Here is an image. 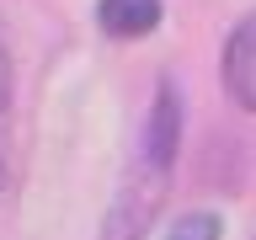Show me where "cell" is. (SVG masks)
I'll list each match as a JSON object with an SVG mask.
<instances>
[{"instance_id": "1", "label": "cell", "mask_w": 256, "mask_h": 240, "mask_svg": "<svg viewBox=\"0 0 256 240\" xmlns=\"http://www.w3.org/2000/svg\"><path fill=\"white\" fill-rule=\"evenodd\" d=\"M176 150H182V96H176L171 80H160L155 102H150V118H144V134L123 166L118 192H112L102 240H144L150 235V224L160 219V208L171 198Z\"/></svg>"}, {"instance_id": "2", "label": "cell", "mask_w": 256, "mask_h": 240, "mask_svg": "<svg viewBox=\"0 0 256 240\" xmlns=\"http://www.w3.org/2000/svg\"><path fill=\"white\" fill-rule=\"evenodd\" d=\"M224 91L240 112H256V11H246L224 38V59H219Z\"/></svg>"}, {"instance_id": "5", "label": "cell", "mask_w": 256, "mask_h": 240, "mask_svg": "<svg viewBox=\"0 0 256 240\" xmlns=\"http://www.w3.org/2000/svg\"><path fill=\"white\" fill-rule=\"evenodd\" d=\"M6 128H11V54L0 43V187H6Z\"/></svg>"}, {"instance_id": "3", "label": "cell", "mask_w": 256, "mask_h": 240, "mask_svg": "<svg viewBox=\"0 0 256 240\" xmlns=\"http://www.w3.org/2000/svg\"><path fill=\"white\" fill-rule=\"evenodd\" d=\"M160 0H96V22H102V32L107 38H150V32L160 27Z\"/></svg>"}, {"instance_id": "4", "label": "cell", "mask_w": 256, "mask_h": 240, "mask_svg": "<svg viewBox=\"0 0 256 240\" xmlns=\"http://www.w3.org/2000/svg\"><path fill=\"white\" fill-rule=\"evenodd\" d=\"M166 240H224V219H219V214H208V208H192V214L171 219Z\"/></svg>"}]
</instances>
